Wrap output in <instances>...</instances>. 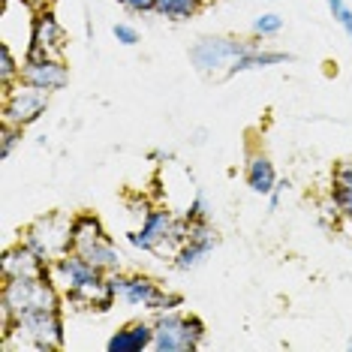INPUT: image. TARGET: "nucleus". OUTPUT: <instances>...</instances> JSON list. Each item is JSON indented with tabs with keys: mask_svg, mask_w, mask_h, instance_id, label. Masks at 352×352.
<instances>
[{
	"mask_svg": "<svg viewBox=\"0 0 352 352\" xmlns=\"http://www.w3.org/2000/svg\"><path fill=\"white\" fill-rule=\"evenodd\" d=\"M54 307H60V289L52 274L3 280V286H0V340L12 331L15 319Z\"/></svg>",
	"mask_w": 352,
	"mask_h": 352,
	"instance_id": "1",
	"label": "nucleus"
},
{
	"mask_svg": "<svg viewBox=\"0 0 352 352\" xmlns=\"http://www.w3.org/2000/svg\"><path fill=\"white\" fill-rule=\"evenodd\" d=\"M205 340V322L199 316H181L175 310L157 314L154 319V346L157 352H193Z\"/></svg>",
	"mask_w": 352,
	"mask_h": 352,
	"instance_id": "2",
	"label": "nucleus"
},
{
	"mask_svg": "<svg viewBox=\"0 0 352 352\" xmlns=\"http://www.w3.org/2000/svg\"><path fill=\"white\" fill-rule=\"evenodd\" d=\"M25 241L52 265L54 259H60L63 253L73 250V217L58 211L45 214V217H39L28 226Z\"/></svg>",
	"mask_w": 352,
	"mask_h": 352,
	"instance_id": "3",
	"label": "nucleus"
},
{
	"mask_svg": "<svg viewBox=\"0 0 352 352\" xmlns=\"http://www.w3.org/2000/svg\"><path fill=\"white\" fill-rule=\"evenodd\" d=\"M12 334H19L21 340L28 343L30 349L39 352H54L63 346V310H36V314H28L21 319H15L12 331L6 334L3 340H10ZM0 340V343H3Z\"/></svg>",
	"mask_w": 352,
	"mask_h": 352,
	"instance_id": "4",
	"label": "nucleus"
},
{
	"mask_svg": "<svg viewBox=\"0 0 352 352\" xmlns=\"http://www.w3.org/2000/svg\"><path fill=\"white\" fill-rule=\"evenodd\" d=\"M250 49H256L253 43H244V39H235V36H205L190 49V60H193V67L205 76L220 73V69L226 73L232 63Z\"/></svg>",
	"mask_w": 352,
	"mask_h": 352,
	"instance_id": "5",
	"label": "nucleus"
},
{
	"mask_svg": "<svg viewBox=\"0 0 352 352\" xmlns=\"http://www.w3.org/2000/svg\"><path fill=\"white\" fill-rule=\"evenodd\" d=\"M49 109V91L34 85H25L19 78L12 87L3 91V124H15V126H30Z\"/></svg>",
	"mask_w": 352,
	"mask_h": 352,
	"instance_id": "6",
	"label": "nucleus"
},
{
	"mask_svg": "<svg viewBox=\"0 0 352 352\" xmlns=\"http://www.w3.org/2000/svg\"><path fill=\"white\" fill-rule=\"evenodd\" d=\"M63 45H67V36H63L60 21L54 19V12L45 6V10H34V19H30V45L25 58H63Z\"/></svg>",
	"mask_w": 352,
	"mask_h": 352,
	"instance_id": "7",
	"label": "nucleus"
},
{
	"mask_svg": "<svg viewBox=\"0 0 352 352\" xmlns=\"http://www.w3.org/2000/svg\"><path fill=\"white\" fill-rule=\"evenodd\" d=\"M172 226L175 217L166 208H151V211L142 217V226L130 232V244L135 250H148V253H163L169 250V238H172Z\"/></svg>",
	"mask_w": 352,
	"mask_h": 352,
	"instance_id": "8",
	"label": "nucleus"
},
{
	"mask_svg": "<svg viewBox=\"0 0 352 352\" xmlns=\"http://www.w3.org/2000/svg\"><path fill=\"white\" fill-rule=\"evenodd\" d=\"M49 274H52L54 283H58V289L63 295H69V292H76V289H82V286H87L91 280L102 277V271L97 265H91L85 256H78L76 250H69V253H63L60 259L52 262Z\"/></svg>",
	"mask_w": 352,
	"mask_h": 352,
	"instance_id": "9",
	"label": "nucleus"
},
{
	"mask_svg": "<svg viewBox=\"0 0 352 352\" xmlns=\"http://www.w3.org/2000/svg\"><path fill=\"white\" fill-rule=\"evenodd\" d=\"M111 277V286H115V292L121 295V298L126 304H133V307H148V310H160V304H163L166 298V292H163V286L157 283L154 277H142V274H133V277H126V274H109Z\"/></svg>",
	"mask_w": 352,
	"mask_h": 352,
	"instance_id": "10",
	"label": "nucleus"
},
{
	"mask_svg": "<svg viewBox=\"0 0 352 352\" xmlns=\"http://www.w3.org/2000/svg\"><path fill=\"white\" fill-rule=\"evenodd\" d=\"M21 82L43 87V91H63L69 82V67L63 58H25L21 63Z\"/></svg>",
	"mask_w": 352,
	"mask_h": 352,
	"instance_id": "11",
	"label": "nucleus"
},
{
	"mask_svg": "<svg viewBox=\"0 0 352 352\" xmlns=\"http://www.w3.org/2000/svg\"><path fill=\"white\" fill-rule=\"evenodd\" d=\"M49 274V262L39 256L28 241H19L3 250L0 259V280H12V277H43Z\"/></svg>",
	"mask_w": 352,
	"mask_h": 352,
	"instance_id": "12",
	"label": "nucleus"
},
{
	"mask_svg": "<svg viewBox=\"0 0 352 352\" xmlns=\"http://www.w3.org/2000/svg\"><path fill=\"white\" fill-rule=\"evenodd\" d=\"M217 247V232L211 229V223H190V238L181 244V250L175 253V268L190 271L202 265L205 256Z\"/></svg>",
	"mask_w": 352,
	"mask_h": 352,
	"instance_id": "13",
	"label": "nucleus"
},
{
	"mask_svg": "<svg viewBox=\"0 0 352 352\" xmlns=\"http://www.w3.org/2000/svg\"><path fill=\"white\" fill-rule=\"evenodd\" d=\"M151 346H154V325H148V322H130V325L118 328L106 343L109 352H142Z\"/></svg>",
	"mask_w": 352,
	"mask_h": 352,
	"instance_id": "14",
	"label": "nucleus"
},
{
	"mask_svg": "<svg viewBox=\"0 0 352 352\" xmlns=\"http://www.w3.org/2000/svg\"><path fill=\"white\" fill-rule=\"evenodd\" d=\"M78 256H85L91 265H97L102 274H115V271H121V253H118V247L111 244L109 235H100L94 238V241H85L73 247Z\"/></svg>",
	"mask_w": 352,
	"mask_h": 352,
	"instance_id": "15",
	"label": "nucleus"
},
{
	"mask_svg": "<svg viewBox=\"0 0 352 352\" xmlns=\"http://www.w3.org/2000/svg\"><path fill=\"white\" fill-rule=\"evenodd\" d=\"M247 187L259 196H268L271 190L277 187L274 163H271L265 154H253L250 160H247Z\"/></svg>",
	"mask_w": 352,
	"mask_h": 352,
	"instance_id": "16",
	"label": "nucleus"
},
{
	"mask_svg": "<svg viewBox=\"0 0 352 352\" xmlns=\"http://www.w3.org/2000/svg\"><path fill=\"white\" fill-rule=\"evenodd\" d=\"M331 202H334V208H338V214L352 217V160H343V163L334 166Z\"/></svg>",
	"mask_w": 352,
	"mask_h": 352,
	"instance_id": "17",
	"label": "nucleus"
},
{
	"mask_svg": "<svg viewBox=\"0 0 352 352\" xmlns=\"http://www.w3.org/2000/svg\"><path fill=\"white\" fill-rule=\"evenodd\" d=\"M292 60V54L286 52H262V49H250L247 54H241L232 67L226 69V76H238V73H247V69H265V67H274V63H286Z\"/></svg>",
	"mask_w": 352,
	"mask_h": 352,
	"instance_id": "18",
	"label": "nucleus"
},
{
	"mask_svg": "<svg viewBox=\"0 0 352 352\" xmlns=\"http://www.w3.org/2000/svg\"><path fill=\"white\" fill-rule=\"evenodd\" d=\"M202 3L205 0H157L154 12H160L163 19H172V21H184V19H190V15H196Z\"/></svg>",
	"mask_w": 352,
	"mask_h": 352,
	"instance_id": "19",
	"label": "nucleus"
},
{
	"mask_svg": "<svg viewBox=\"0 0 352 352\" xmlns=\"http://www.w3.org/2000/svg\"><path fill=\"white\" fill-rule=\"evenodd\" d=\"M19 78H21V63L15 60L10 43H0V85H3V91L12 87Z\"/></svg>",
	"mask_w": 352,
	"mask_h": 352,
	"instance_id": "20",
	"label": "nucleus"
},
{
	"mask_svg": "<svg viewBox=\"0 0 352 352\" xmlns=\"http://www.w3.org/2000/svg\"><path fill=\"white\" fill-rule=\"evenodd\" d=\"M283 30V19L274 12H265V15H259V19L253 21V34L256 36H274Z\"/></svg>",
	"mask_w": 352,
	"mask_h": 352,
	"instance_id": "21",
	"label": "nucleus"
},
{
	"mask_svg": "<svg viewBox=\"0 0 352 352\" xmlns=\"http://www.w3.org/2000/svg\"><path fill=\"white\" fill-rule=\"evenodd\" d=\"M21 126H15V124H3L0 126V154L3 157H10L12 151H15V145L21 142Z\"/></svg>",
	"mask_w": 352,
	"mask_h": 352,
	"instance_id": "22",
	"label": "nucleus"
},
{
	"mask_svg": "<svg viewBox=\"0 0 352 352\" xmlns=\"http://www.w3.org/2000/svg\"><path fill=\"white\" fill-rule=\"evenodd\" d=\"M325 3H328V10H331L334 21H338V25L346 30L349 39H352V10H349L346 3H343V0H325Z\"/></svg>",
	"mask_w": 352,
	"mask_h": 352,
	"instance_id": "23",
	"label": "nucleus"
},
{
	"mask_svg": "<svg viewBox=\"0 0 352 352\" xmlns=\"http://www.w3.org/2000/svg\"><path fill=\"white\" fill-rule=\"evenodd\" d=\"M184 220L187 223H208V202H205L202 193H196V199L187 208V214H184Z\"/></svg>",
	"mask_w": 352,
	"mask_h": 352,
	"instance_id": "24",
	"label": "nucleus"
},
{
	"mask_svg": "<svg viewBox=\"0 0 352 352\" xmlns=\"http://www.w3.org/2000/svg\"><path fill=\"white\" fill-rule=\"evenodd\" d=\"M111 34H115V39L121 45H135V43H139V30L130 28V25H115V28H111Z\"/></svg>",
	"mask_w": 352,
	"mask_h": 352,
	"instance_id": "25",
	"label": "nucleus"
},
{
	"mask_svg": "<svg viewBox=\"0 0 352 352\" xmlns=\"http://www.w3.org/2000/svg\"><path fill=\"white\" fill-rule=\"evenodd\" d=\"M121 6H126L130 12H154L157 0H118Z\"/></svg>",
	"mask_w": 352,
	"mask_h": 352,
	"instance_id": "26",
	"label": "nucleus"
},
{
	"mask_svg": "<svg viewBox=\"0 0 352 352\" xmlns=\"http://www.w3.org/2000/svg\"><path fill=\"white\" fill-rule=\"evenodd\" d=\"M184 304V298L181 295H175V292H166V298H163V304H160V310L157 314H166V310H178Z\"/></svg>",
	"mask_w": 352,
	"mask_h": 352,
	"instance_id": "27",
	"label": "nucleus"
},
{
	"mask_svg": "<svg viewBox=\"0 0 352 352\" xmlns=\"http://www.w3.org/2000/svg\"><path fill=\"white\" fill-rule=\"evenodd\" d=\"M286 187H289L286 181H277V187L268 193V196H271V208H277V205H280V196H283V190H286Z\"/></svg>",
	"mask_w": 352,
	"mask_h": 352,
	"instance_id": "28",
	"label": "nucleus"
},
{
	"mask_svg": "<svg viewBox=\"0 0 352 352\" xmlns=\"http://www.w3.org/2000/svg\"><path fill=\"white\" fill-rule=\"evenodd\" d=\"M25 6H30V10H45V6L52 3V0H21Z\"/></svg>",
	"mask_w": 352,
	"mask_h": 352,
	"instance_id": "29",
	"label": "nucleus"
},
{
	"mask_svg": "<svg viewBox=\"0 0 352 352\" xmlns=\"http://www.w3.org/2000/svg\"><path fill=\"white\" fill-rule=\"evenodd\" d=\"M346 232H349V238H352V217H346Z\"/></svg>",
	"mask_w": 352,
	"mask_h": 352,
	"instance_id": "30",
	"label": "nucleus"
},
{
	"mask_svg": "<svg viewBox=\"0 0 352 352\" xmlns=\"http://www.w3.org/2000/svg\"><path fill=\"white\" fill-rule=\"evenodd\" d=\"M349 349H352V340H349Z\"/></svg>",
	"mask_w": 352,
	"mask_h": 352,
	"instance_id": "31",
	"label": "nucleus"
}]
</instances>
